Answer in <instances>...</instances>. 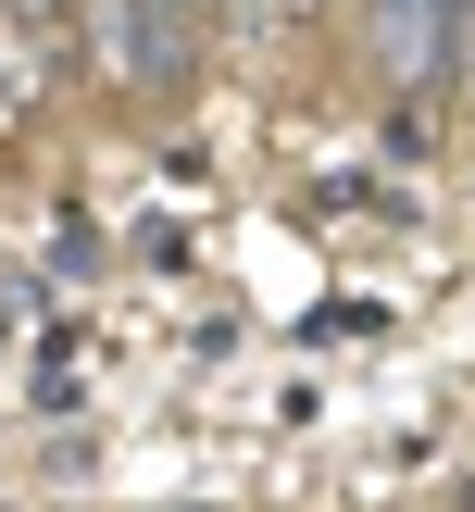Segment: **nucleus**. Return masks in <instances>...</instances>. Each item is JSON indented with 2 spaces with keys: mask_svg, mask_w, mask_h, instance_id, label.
<instances>
[{
  "mask_svg": "<svg viewBox=\"0 0 475 512\" xmlns=\"http://www.w3.org/2000/svg\"><path fill=\"white\" fill-rule=\"evenodd\" d=\"M88 50H100V75H113L125 100H150V113H175V100L200 88V25L175 13V0H88Z\"/></svg>",
  "mask_w": 475,
  "mask_h": 512,
  "instance_id": "f257e3e1",
  "label": "nucleus"
},
{
  "mask_svg": "<svg viewBox=\"0 0 475 512\" xmlns=\"http://www.w3.org/2000/svg\"><path fill=\"white\" fill-rule=\"evenodd\" d=\"M50 275H63V288L100 275V225H88V213H50Z\"/></svg>",
  "mask_w": 475,
  "mask_h": 512,
  "instance_id": "f03ea898",
  "label": "nucleus"
},
{
  "mask_svg": "<svg viewBox=\"0 0 475 512\" xmlns=\"http://www.w3.org/2000/svg\"><path fill=\"white\" fill-rule=\"evenodd\" d=\"M0 13H13V25H38V38H50V25L75 13V0H0Z\"/></svg>",
  "mask_w": 475,
  "mask_h": 512,
  "instance_id": "7ed1b4c3",
  "label": "nucleus"
},
{
  "mask_svg": "<svg viewBox=\"0 0 475 512\" xmlns=\"http://www.w3.org/2000/svg\"><path fill=\"white\" fill-rule=\"evenodd\" d=\"M175 512H213V500H175Z\"/></svg>",
  "mask_w": 475,
  "mask_h": 512,
  "instance_id": "20e7f679",
  "label": "nucleus"
}]
</instances>
